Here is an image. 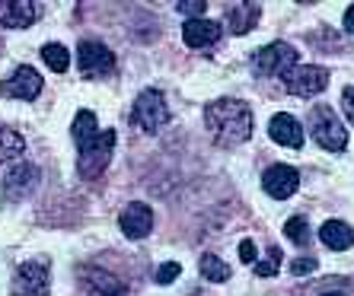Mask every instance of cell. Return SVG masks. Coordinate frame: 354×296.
I'll list each match as a JSON object with an SVG mask.
<instances>
[{
    "mask_svg": "<svg viewBox=\"0 0 354 296\" xmlns=\"http://www.w3.org/2000/svg\"><path fill=\"white\" fill-rule=\"evenodd\" d=\"M51 290V268L48 262H23L13 271V280H10V293L13 296H48Z\"/></svg>",
    "mask_w": 354,
    "mask_h": 296,
    "instance_id": "cell-4",
    "label": "cell"
},
{
    "mask_svg": "<svg viewBox=\"0 0 354 296\" xmlns=\"http://www.w3.org/2000/svg\"><path fill=\"white\" fill-rule=\"evenodd\" d=\"M345 29H348V32H354V3L345 10Z\"/></svg>",
    "mask_w": 354,
    "mask_h": 296,
    "instance_id": "cell-29",
    "label": "cell"
},
{
    "mask_svg": "<svg viewBox=\"0 0 354 296\" xmlns=\"http://www.w3.org/2000/svg\"><path fill=\"white\" fill-rule=\"evenodd\" d=\"M322 296H345V293H335V290H332V293H329V290H326V293H322Z\"/></svg>",
    "mask_w": 354,
    "mask_h": 296,
    "instance_id": "cell-30",
    "label": "cell"
},
{
    "mask_svg": "<svg viewBox=\"0 0 354 296\" xmlns=\"http://www.w3.org/2000/svg\"><path fill=\"white\" fill-rule=\"evenodd\" d=\"M252 67L259 77H284L290 67H297V48L288 41H272L256 55Z\"/></svg>",
    "mask_w": 354,
    "mask_h": 296,
    "instance_id": "cell-8",
    "label": "cell"
},
{
    "mask_svg": "<svg viewBox=\"0 0 354 296\" xmlns=\"http://www.w3.org/2000/svg\"><path fill=\"white\" fill-rule=\"evenodd\" d=\"M319 239H322V246L332 248V252H348L354 246V230L342 220H329V223H322Z\"/></svg>",
    "mask_w": 354,
    "mask_h": 296,
    "instance_id": "cell-18",
    "label": "cell"
},
{
    "mask_svg": "<svg viewBox=\"0 0 354 296\" xmlns=\"http://www.w3.org/2000/svg\"><path fill=\"white\" fill-rule=\"evenodd\" d=\"M316 258H294L290 262V274H297V277H304V274H313L316 271Z\"/></svg>",
    "mask_w": 354,
    "mask_h": 296,
    "instance_id": "cell-25",
    "label": "cell"
},
{
    "mask_svg": "<svg viewBox=\"0 0 354 296\" xmlns=\"http://www.w3.org/2000/svg\"><path fill=\"white\" fill-rule=\"evenodd\" d=\"M201 274H205L211 284H223V280H230V264H223L217 255H201Z\"/></svg>",
    "mask_w": 354,
    "mask_h": 296,
    "instance_id": "cell-21",
    "label": "cell"
},
{
    "mask_svg": "<svg viewBox=\"0 0 354 296\" xmlns=\"http://www.w3.org/2000/svg\"><path fill=\"white\" fill-rule=\"evenodd\" d=\"M74 140L80 179H99L112 159V150H115V131H99L96 115L90 108H80L74 118Z\"/></svg>",
    "mask_w": 354,
    "mask_h": 296,
    "instance_id": "cell-1",
    "label": "cell"
},
{
    "mask_svg": "<svg viewBox=\"0 0 354 296\" xmlns=\"http://www.w3.org/2000/svg\"><path fill=\"white\" fill-rule=\"evenodd\" d=\"M205 0H182V3H176V10H179V13H201V17H205Z\"/></svg>",
    "mask_w": 354,
    "mask_h": 296,
    "instance_id": "cell-26",
    "label": "cell"
},
{
    "mask_svg": "<svg viewBox=\"0 0 354 296\" xmlns=\"http://www.w3.org/2000/svg\"><path fill=\"white\" fill-rule=\"evenodd\" d=\"M19 157H26V137L7 124H0V163H10Z\"/></svg>",
    "mask_w": 354,
    "mask_h": 296,
    "instance_id": "cell-19",
    "label": "cell"
},
{
    "mask_svg": "<svg viewBox=\"0 0 354 296\" xmlns=\"http://www.w3.org/2000/svg\"><path fill=\"white\" fill-rule=\"evenodd\" d=\"M205 124L207 131L214 134L217 147H239L246 144L249 134H252V108L243 102V99H214L211 106H205Z\"/></svg>",
    "mask_w": 354,
    "mask_h": 296,
    "instance_id": "cell-2",
    "label": "cell"
},
{
    "mask_svg": "<svg viewBox=\"0 0 354 296\" xmlns=\"http://www.w3.org/2000/svg\"><path fill=\"white\" fill-rule=\"evenodd\" d=\"M239 258H243V262H252V258H256V246H252V239H243V242H239Z\"/></svg>",
    "mask_w": 354,
    "mask_h": 296,
    "instance_id": "cell-28",
    "label": "cell"
},
{
    "mask_svg": "<svg viewBox=\"0 0 354 296\" xmlns=\"http://www.w3.org/2000/svg\"><path fill=\"white\" fill-rule=\"evenodd\" d=\"M310 134L322 150L329 153H342L348 147V131L345 124L338 121V115L332 112V106H313L310 108Z\"/></svg>",
    "mask_w": 354,
    "mask_h": 296,
    "instance_id": "cell-3",
    "label": "cell"
},
{
    "mask_svg": "<svg viewBox=\"0 0 354 296\" xmlns=\"http://www.w3.org/2000/svg\"><path fill=\"white\" fill-rule=\"evenodd\" d=\"M80 287L86 296H128V287H124V280H118L112 271L106 268H96V264H83L80 271Z\"/></svg>",
    "mask_w": 354,
    "mask_h": 296,
    "instance_id": "cell-9",
    "label": "cell"
},
{
    "mask_svg": "<svg viewBox=\"0 0 354 296\" xmlns=\"http://www.w3.org/2000/svg\"><path fill=\"white\" fill-rule=\"evenodd\" d=\"M118 226H122V233L128 239L150 236V230H153V210L147 204H140V201H131L122 210V217H118Z\"/></svg>",
    "mask_w": 354,
    "mask_h": 296,
    "instance_id": "cell-13",
    "label": "cell"
},
{
    "mask_svg": "<svg viewBox=\"0 0 354 296\" xmlns=\"http://www.w3.org/2000/svg\"><path fill=\"white\" fill-rule=\"evenodd\" d=\"M342 108H345V118L354 124V86H348V90L342 92Z\"/></svg>",
    "mask_w": 354,
    "mask_h": 296,
    "instance_id": "cell-27",
    "label": "cell"
},
{
    "mask_svg": "<svg viewBox=\"0 0 354 296\" xmlns=\"http://www.w3.org/2000/svg\"><path fill=\"white\" fill-rule=\"evenodd\" d=\"M278 268H281V252H278V248H268L265 262L256 264V274H259V277H272V274H278Z\"/></svg>",
    "mask_w": 354,
    "mask_h": 296,
    "instance_id": "cell-23",
    "label": "cell"
},
{
    "mask_svg": "<svg viewBox=\"0 0 354 296\" xmlns=\"http://www.w3.org/2000/svg\"><path fill=\"white\" fill-rule=\"evenodd\" d=\"M41 58H45V64H48L55 74H67V67H71V55H67V48L58 45V41L45 45V48H41Z\"/></svg>",
    "mask_w": 354,
    "mask_h": 296,
    "instance_id": "cell-20",
    "label": "cell"
},
{
    "mask_svg": "<svg viewBox=\"0 0 354 296\" xmlns=\"http://www.w3.org/2000/svg\"><path fill=\"white\" fill-rule=\"evenodd\" d=\"M217 39H221V26L214 19L195 17L182 26V41L189 48H211V45H217Z\"/></svg>",
    "mask_w": 354,
    "mask_h": 296,
    "instance_id": "cell-15",
    "label": "cell"
},
{
    "mask_svg": "<svg viewBox=\"0 0 354 296\" xmlns=\"http://www.w3.org/2000/svg\"><path fill=\"white\" fill-rule=\"evenodd\" d=\"M41 17V3L35 0H3L0 3V26L7 29H26V26L39 23Z\"/></svg>",
    "mask_w": 354,
    "mask_h": 296,
    "instance_id": "cell-12",
    "label": "cell"
},
{
    "mask_svg": "<svg viewBox=\"0 0 354 296\" xmlns=\"http://www.w3.org/2000/svg\"><path fill=\"white\" fill-rule=\"evenodd\" d=\"M35 185H39V166L26 163V159H23V163H17L7 175H3L0 191H3V197H7V201H23L26 195H32Z\"/></svg>",
    "mask_w": 354,
    "mask_h": 296,
    "instance_id": "cell-10",
    "label": "cell"
},
{
    "mask_svg": "<svg viewBox=\"0 0 354 296\" xmlns=\"http://www.w3.org/2000/svg\"><path fill=\"white\" fill-rule=\"evenodd\" d=\"M131 121L138 124L140 131L157 134L166 121H169V108H166V99L160 90H144L138 99H134L131 108Z\"/></svg>",
    "mask_w": 354,
    "mask_h": 296,
    "instance_id": "cell-5",
    "label": "cell"
},
{
    "mask_svg": "<svg viewBox=\"0 0 354 296\" xmlns=\"http://www.w3.org/2000/svg\"><path fill=\"white\" fill-rule=\"evenodd\" d=\"M259 17H262V7L259 3H233V7H227V26H230L233 35H246L252 26L259 23Z\"/></svg>",
    "mask_w": 354,
    "mask_h": 296,
    "instance_id": "cell-17",
    "label": "cell"
},
{
    "mask_svg": "<svg viewBox=\"0 0 354 296\" xmlns=\"http://www.w3.org/2000/svg\"><path fill=\"white\" fill-rule=\"evenodd\" d=\"M77 67L83 80H102L115 70V55L102 41H80L77 45Z\"/></svg>",
    "mask_w": 354,
    "mask_h": 296,
    "instance_id": "cell-6",
    "label": "cell"
},
{
    "mask_svg": "<svg viewBox=\"0 0 354 296\" xmlns=\"http://www.w3.org/2000/svg\"><path fill=\"white\" fill-rule=\"evenodd\" d=\"M329 77L332 74L326 70V67L297 64V67H290L281 80H284L288 92H294V96H300V99H310V96H316V92H322L326 86H329Z\"/></svg>",
    "mask_w": 354,
    "mask_h": 296,
    "instance_id": "cell-7",
    "label": "cell"
},
{
    "mask_svg": "<svg viewBox=\"0 0 354 296\" xmlns=\"http://www.w3.org/2000/svg\"><path fill=\"white\" fill-rule=\"evenodd\" d=\"M41 92V74L35 70V67L23 64L13 70V77L10 80L0 83V96H7V99H35Z\"/></svg>",
    "mask_w": 354,
    "mask_h": 296,
    "instance_id": "cell-11",
    "label": "cell"
},
{
    "mask_svg": "<svg viewBox=\"0 0 354 296\" xmlns=\"http://www.w3.org/2000/svg\"><path fill=\"white\" fill-rule=\"evenodd\" d=\"M262 188L268 191L272 197H278V201H284V197H290L297 188H300V172H297L294 166H272L268 172L262 175Z\"/></svg>",
    "mask_w": 354,
    "mask_h": 296,
    "instance_id": "cell-14",
    "label": "cell"
},
{
    "mask_svg": "<svg viewBox=\"0 0 354 296\" xmlns=\"http://www.w3.org/2000/svg\"><path fill=\"white\" fill-rule=\"evenodd\" d=\"M284 236H290V242L294 246H306L310 242V223H306V217L304 214H297V217H290L288 223H284Z\"/></svg>",
    "mask_w": 354,
    "mask_h": 296,
    "instance_id": "cell-22",
    "label": "cell"
},
{
    "mask_svg": "<svg viewBox=\"0 0 354 296\" xmlns=\"http://www.w3.org/2000/svg\"><path fill=\"white\" fill-rule=\"evenodd\" d=\"M179 271H182V264H179V262H166L163 268L157 271V284H160V287H166V284H173V280L179 277Z\"/></svg>",
    "mask_w": 354,
    "mask_h": 296,
    "instance_id": "cell-24",
    "label": "cell"
},
{
    "mask_svg": "<svg viewBox=\"0 0 354 296\" xmlns=\"http://www.w3.org/2000/svg\"><path fill=\"white\" fill-rule=\"evenodd\" d=\"M268 134H272L274 144H284V147H304V128L294 115L288 112H278V115L268 121Z\"/></svg>",
    "mask_w": 354,
    "mask_h": 296,
    "instance_id": "cell-16",
    "label": "cell"
}]
</instances>
